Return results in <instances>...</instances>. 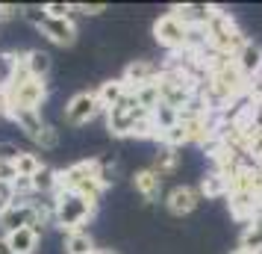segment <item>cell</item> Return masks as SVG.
<instances>
[{"mask_svg": "<svg viewBox=\"0 0 262 254\" xmlns=\"http://www.w3.org/2000/svg\"><path fill=\"white\" fill-rule=\"evenodd\" d=\"M53 210H56V228L65 230V233H74V230H85L83 225H89L95 219L97 201L85 198L80 192H68V189H56L53 195Z\"/></svg>", "mask_w": 262, "mask_h": 254, "instance_id": "6da1fadb", "label": "cell"}, {"mask_svg": "<svg viewBox=\"0 0 262 254\" xmlns=\"http://www.w3.org/2000/svg\"><path fill=\"white\" fill-rule=\"evenodd\" d=\"M206 42H209V50L215 53H221V56H230V60H236V53L245 48V33L236 27V18L221 9V6H215V15L212 21L206 24Z\"/></svg>", "mask_w": 262, "mask_h": 254, "instance_id": "7a4b0ae2", "label": "cell"}, {"mask_svg": "<svg viewBox=\"0 0 262 254\" xmlns=\"http://www.w3.org/2000/svg\"><path fill=\"white\" fill-rule=\"evenodd\" d=\"M59 189H68V192H80L92 201H100L103 195V186L97 181V160H80V163H71L68 169L59 171Z\"/></svg>", "mask_w": 262, "mask_h": 254, "instance_id": "3957f363", "label": "cell"}, {"mask_svg": "<svg viewBox=\"0 0 262 254\" xmlns=\"http://www.w3.org/2000/svg\"><path fill=\"white\" fill-rule=\"evenodd\" d=\"M189 33L191 30L183 24L174 12L159 15V18L154 21V38L165 50H171V53H183V50H186V45H189Z\"/></svg>", "mask_w": 262, "mask_h": 254, "instance_id": "277c9868", "label": "cell"}, {"mask_svg": "<svg viewBox=\"0 0 262 254\" xmlns=\"http://www.w3.org/2000/svg\"><path fill=\"white\" fill-rule=\"evenodd\" d=\"M144 115V109L142 104L136 101V95H127L124 101H121L118 107H112L106 109V130L112 136H130L133 133V127H136V121Z\"/></svg>", "mask_w": 262, "mask_h": 254, "instance_id": "5b68a950", "label": "cell"}, {"mask_svg": "<svg viewBox=\"0 0 262 254\" xmlns=\"http://www.w3.org/2000/svg\"><path fill=\"white\" fill-rule=\"evenodd\" d=\"M103 109H100V101H97L95 92H77V95L65 104V121L71 127H83L92 119H97Z\"/></svg>", "mask_w": 262, "mask_h": 254, "instance_id": "8992f818", "label": "cell"}, {"mask_svg": "<svg viewBox=\"0 0 262 254\" xmlns=\"http://www.w3.org/2000/svg\"><path fill=\"white\" fill-rule=\"evenodd\" d=\"M0 228L6 230V233L21 230V228H38L36 204L33 201H12V204L0 213Z\"/></svg>", "mask_w": 262, "mask_h": 254, "instance_id": "52a82bcc", "label": "cell"}, {"mask_svg": "<svg viewBox=\"0 0 262 254\" xmlns=\"http://www.w3.org/2000/svg\"><path fill=\"white\" fill-rule=\"evenodd\" d=\"M38 33L48 42L59 45V48H71L74 42H77V24H74V18H45L38 24Z\"/></svg>", "mask_w": 262, "mask_h": 254, "instance_id": "ba28073f", "label": "cell"}, {"mask_svg": "<svg viewBox=\"0 0 262 254\" xmlns=\"http://www.w3.org/2000/svg\"><path fill=\"white\" fill-rule=\"evenodd\" d=\"M201 204V192H198V186H174L171 192L165 195V207L174 213V216H189L194 213V207Z\"/></svg>", "mask_w": 262, "mask_h": 254, "instance_id": "9c48e42d", "label": "cell"}, {"mask_svg": "<svg viewBox=\"0 0 262 254\" xmlns=\"http://www.w3.org/2000/svg\"><path fill=\"white\" fill-rule=\"evenodd\" d=\"M171 12L177 15L189 30H206V24L212 21L215 6H206V3H183V6H171Z\"/></svg>", "mask_w": 262, "mask_h": 254, "instance_id": "30bf717a", "label": "cell"}, {"mask_svg": "<svg viewBox=\"0 0 262 254\" xmlns=\"http://www.w3.org/2000/svg\"><path fill=\"white\" fill-rule=\"evenodd\" d=\"M159 65H154L150 60H133L127 68H124V74H121V80L127 83V89H139V86H147V83H154L156 77H159Z\"/></svg>", "mask_w": 262, "mask_h": 254, "instance_id": "8fae6325", "label": "cell"}, {"mask_svg": "<svg viewBox=\"0 0 262 254\" xmlns=\"http://www.w3.org/2000/svg\"><path fill=\"white\" fill-rule=\"evenodd\" d=\"M6 115H9V119L24 130L27 139H33V142H36L38 136L45 133V127H48V121L41 119L38 109H12V112H6Z\"/></svg>", "mask_w": 262, "mask_h": 254, "instance_id": "7c38bea8", "label": "cell"}, {"mask_svg": "<svg viewBox=\"0 0 262 254\" xmlns=\"http://www.w3.org/2000/svg\"><path fill=\"white\" fill-rule=\"evenodd\" d=\"M236 65L242 68V74L248 77V80H253V77H259L262 74V45H256V42H245V48L236 53Z\"/></svg>", "mask_w": 262, "mask_h": 254, "instance_id": "4fadbf2b", "label": "cell"}, {"mask_svg": "<svg viewBox=\"0 0 262 254\" xmlns=\"http://www.w3.org/2000/svg\"><path fill=\"white\" fill-rule=\"evenodd\" d=\"M38 242H41L38 228H21V230L6 233V245H9V251L12 254H36Z\"/></svg>", "mask_w": 262, "mask_h": 254, "instance_id": "5bb4252c", "label": "cell"}, {"mask_svg": "<svg viewBox=\"0 0 262 254\" xmlns=\"http://www.w3.org/2000/svg\"><path fill=\"white\" fill-rule=\"evenodd\" d=\"M133 189L142 195L144 201H156L159 192H162V178L154 169H142L133 174Z\"/></svg>", "mask_w": 262, "mask_h": 254, "instance_id": "9a60e30c", "label": "cell"}, {"mask_svg": "<svg viewBox=\"0 0 262 254\" xmlns=\"http://www.w3.org/2000/svg\"><path fill=\"white\" fill-rule=\"evenodd\" d=\"M97 101H100V109L106 112V109L118 107L124 97L130 95V89H127V83L121 80V77H115V80H106V83H100V89L95 92Z\"/></svg>", "mask_w": 262, "mask_h": 254, "instance_id": "2e32d148", "label": "cell"}, {"mask_svg": "<svg viewBox=\"0 0 262 254\" xmlns=\"http://www.w3.org/2000/svg\"><path fill=\"white\" fill-rule=\"evenodd\" d=\"M50 65H53V56H50L48 50L41 48H33L24 53V68L30 77H36V80H45L50 74Z\"/></svg>", "mask_w": 262, "mask_h": 254, "instance_id": "e0dca14e", "label": "cell"}, {"mask_svg": "<svg viewBox=\"0 0 262 254\" xmlns=\"http://www.w3.org/2000/svg\"><path fill=\"white\" fill-rule=\"evenodd\" d=\"M238 248H245L250 254H262V213L250 219L245 230H242V240H238Z\"/></svg>", "mask_w": 262, "mask_h": 254, "instance_id": "ac0fdd59", "label": "cell"}, {"mask_svg": "<svg viewBox=\"0 0 262 254\" xmlns=\"http://www.w3.org/2000/svg\"><path fill=\"white\" fill-rule=\"evenodd\" d=\"M30 181H33V192L36 195H48V198H53L56 189H59V171L50 169V166H41Z\"/></svg>", "mask_w": 262, "mask_h": 254, "instance_id": "d6986e66", "label": "cell"}, {"mask_svg": "<svg viewBox=\"0 0 262 254\" xmlns=\"http://www.w3.org/2000/svg\"><path fill=\"white\" fill-rule=\"evenodd\" d=\"M201 198H224L230 192V181H227L221 171H209L201 178V186H198Z\"/></svg>", "mask_w": 262, "mask_h": 254, "instance_id": "ffe728a7", "label": "cell"}, {"mask_svg": "<svg viewBox=\"0 0 262 254\" xmlns=\"http://www.w3.org/2000/svg\"><path fill=\"white\" fill-rule=\"evenodd\" d=\"M180 166V154H177V148H168V145H159V151H156V157H154V166L150 169L159 174V178H165V174H174Z\"/></svg>", "mask_w": 262, "mask_h": 254, "instance_id": "44dd1931", "label": "cell"}, {"mask_svg": "<svg viewBox=\"0 0 262 254\" xmlns=\"http://www.w3.org/2000/svg\"><path fill=\"white\" fill-rule=\"evenodd\" d=\"M95 251V240L89 230H74L65 233V254H92Z\"/></svg>", "mask_w": 262, "mask_h": 254, "instance_id": "7402d4cb", "label": "cell"}, {"mask_svg": "<svg viewBox=\"0 0 262 254\" xmlns=\"http://www.w3.org/2000/svg\"><path fill=\"white\" fill-rule=\"evenodd\" d=\"M41 166H45V163H41V157H38V154L24 151V154L18 157V163H15V171H18V178H33Z\"/></svg>", "mask_w": 262, "mask_h": 254, "instance_id": "603a6c76", "label": "cell"}, {"mask_svg": "<svg viewBox=\"0 0 262 254\" xmlns=\"http://www.w3.org/2000/svg\"><path fill=\"white\" fill-rule=\"evenodd\" d=\"M130 139H156V127H154V121H150V115H147V112L136 121Z\"/></svg>", "mask_w": 262, "mask_h": 254, "instance_id": "cb8c5ba5", "label": "cell"}, {"mask_svg": "<svg viewBox=\"0 0 262 254\" xmlns=\"http://www.w3.org/2000/svg\"><path fill=\"white\" fill-rule=\"evenodd\" d=\"M97 181H100L103 189L115 183V163L112 160H97Z\"/></svg>", "mask_w": 262, "mask_h": 254, "instance_id": "d4e9b609", "label": "cell"}, {"mask_svg": "<svg viewBox=\"0 0 262 254\" xmlns=\"http://www.w3.org/2000/svg\"><path fill=\"white\" fill-rule=\"evenodd\" d=\"M24 154V148H18L15 142H0V163H18V157Z\"/></svg>", "mask_w": 262, "mask_h": 254, "instance_id": "484cf974", "label": "cell"}, {"mask_svg": "<svg viewBox=\"0 0 262 254\" xmlns=\"http://www.w3.org/2000/svg\"><path fill=\"white\" fill-rule=\"evenodd\" d=\"M74 6L71 3H45V15L48 18H71Z\"/></svg>", "mask_w": 262, "mask_h": 254, "instance_id": "4316f807", "label": "cell"}, {"mask_svg": "<svg viewBox=\"0 0 262 254\" xmlns=\"http://www.w3.org/2000/svg\"><path fill=\"white\" fill-rule=\"evenodd\" d=\"M21 18H27L30 24H41L48 15H45V6H21Z\"/></svg>", "mask_w": 262, "mask_h": 254, "instance_id": "83f0119b", "label": "cell"}, {"mask_svg": "<svg viewBox=\"0 0 262 254\" xmlns=\"http://www.w3.org/2000/svg\"><path fill=\"white\" fill-rule=\"evenodd\" d=\"M12 201H18V198H15V189H12V183H0V213H3L6 207L12 204Z\"/></svg>", "mask_w": 262, "mask_h": 254, "instance_id": "f1b7e54d", "label": "cell"}, {"mask_svg": "<svg viewBox=\"0 0 262 254\" xmlns=\"http://www.w3.org/2000/svg\"><path fill=\"white\" fill-rule=\"evenodd\" d=\"M15 178H18V171L12 163H0V183H12Z\"/></svg>", "mask_w": 262, "mask_h": 254, "instance_id": "f546056e", "label": "cell"}, {"mask_svg": "<svg viewBox=\"0 0 262 254\" xmlns=\"http://www.w3.org/2000/svg\"><path fill=\"white\" fill-rule=\"evenodd\" d=\"M21 15V6H12V3H0V21H9V18H18Z\"/></svg>", "mask_w": 262, "mask_h": 254, "instance_id": "4dcf8cb0", "label": "cell"}, {"mask_svg": "<svg viewBox=\"0 0 262 254\" xmlns=\"http://www.w3.org/2000/svg\"><path fill=\"white\" fill-rule=\"evenodd\" d=\"M74 9L83 12V15H100L106 6H103V3H92V6H89V3H80V6H74Z\"/></svg>", "mask_w": 262, "mask_h": 254, "instance_id": "1f68e13d", "label": "cell"}, {"mask_svg": "<svg viewBox=\"0 0 262 254\" xmlns=\"http://www.w3.org/2000/svg\"><path fill=\"white\" fill-rule=\"evenodd\" d=\"M253 189H256V198H259V204H262V163L253 166Z\"/></svg>", "mask_w": 262, "mask_h": 254, "instance_id": "d6a6232c", "label": "cell"}, {"mask_svg": "<svg viewBox=\"0 0 262 254\" xmlns=\"http://www.w3.org/2000/svg\"><path fill=\"white\" fill-rule=\"evenodd\" d=\"M0 254H12L9 251V245H6V237H0Z\"/></svg>", "mask_w": 262, "mask_h": 254, "instance_id": "836d02e7", "label": "cell"}, {"mask_svg": "<svg viewBox=\"0 0 262 254\" xmlns=\"http://www.w3.org/2000/svg\"><path fill=\"white\" fill-rule=\"evenodd\" d=\"M230 254H250V251H245V248H236V251H230Z\"/></svg>", "mask_w": 262, "mask_h": 254, "instance_id": "e575fe53", "label": "cell"}, {"mask_svg": "<svg viewBox=\"0 0 262 254\" xmlns=\"http://www.w3.org/2000/svg\"><path fill=\"white\" fill-rule=\"evenodd\" d=\"M92 254H103V251H100V248H95V251H92Z\"/></svg>", "mask_w": 262, "mask_h": 254, "instance_id": "d590c367", "label": "cell"}, {"mask_svg": "<svg viewBox=\"0 0 262 254\" xmlns=\"http://www.w3.org/2000/svg\"><path fill=\"white\" fill-rule=\"evenodd\" d=\"M103 254H118V251H103Z\"/></svg>", "mask_w": 262, "mask_h": 254, "instance_id": "8d00e7d4", "label": "cell"}, {"mask_svg": "<svg viewBox=\"0 0 262 254\" xmlns=\"http://www.w3.org/2000/svg\"><path fill=\"white\" fill-rule=\"evenodd\" d=\"M0 112H3V104H0Z\"/></svg>", "mask_w": 262, "mask_h": 254, "instance_id": "74e56055", "label": "cell"}]
</instances>
